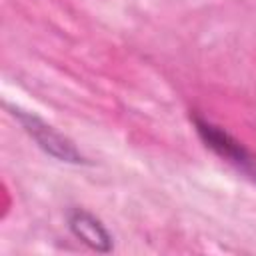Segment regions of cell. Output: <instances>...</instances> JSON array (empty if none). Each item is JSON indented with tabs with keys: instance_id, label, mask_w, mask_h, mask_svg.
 I'll return each instance as SVG.
<instances>
[{
	"instance_id": "1",
	"label": "cell",
	"mask_w": 256,
	"mask_h": 256,
	"mask_svg": "<svg viewBox=\"0 0 256 256\" xmlns=\"http://www.w3.org/2000/svg\"><path fill=\"white\" fill-rule=\"evenodd\" d=\"M194 128L200 136V140L204 142L206 148H210L216 156H220L224 162H228L238 174H242L244 178H248L250 182L256 184V154L252 150H248L242 142H238L232 134H228L224 128L194 116Z\"/></svg>"
},
{
	"instance_id": "2",
	"label": "cell",
	"mask_w": 256,
	"mask_h": 256,
	"mask_svg": "<svg viewBox=\"0 0 256 256\" xmlns=\"http://www.w3.org/2000/svg\"><path fill=\"white\" fill-rule=\"evenodd\" d=\"M10 114L20 122V126L24 128V132L36 142V146L46 152L48 156H52L58 162H66V164H88L86 156L72 144V140H68L66 136H62L56 128H52L48 122H44L40 116L26 112L18 106H8Z\"/></svg>"
},
{
	"instance_id": "3",
	"label": "cell",
	"mask_w": 256,
	"mask_h": 256,
	"mask_svg": "<svg viewBox=\"0 0 256 256\" xmlns=\"http://www.w3.org/2000/svg\"><path fill=\"white\" fill-rule=\"evenodd\" d=\"M66 220H68V230L88 248L102 254H108L112 250V234L102 224V220L90 214L88 210L72 208Z\"/></svg>"
}]
</instances>
